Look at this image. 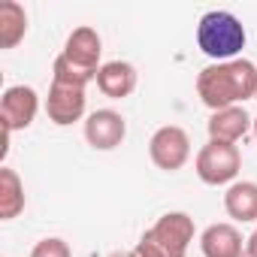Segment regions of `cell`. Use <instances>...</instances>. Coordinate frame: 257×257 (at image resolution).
I'll return each instance as SVG.
<instances>
[{
    "instance_id": "cell-1",
    "label": "cell",
    "mask_w": 257,
    "mask_h": 257,
    "mask_svg": "<svg viewBox=\"0 0 257 257\" xmlns=\"http://www.w3.org/2000/svg\"><path fill=\"white\" fill-rule=\"evenodd\" d=\"M197 94H200L203 106H209L212 112L239 106L257 94V67L245 58L209 64L197 76Z\"/></svg>"
},
{
    "instance_id": "cell-2",
    "label": "cell",
    "mask_w": 257,
    "mask_h": 257,
    "mask_svg": "<svg viewBox=\"0 0 257 257\" xmlns=\"http://www.w3.org/2000/svg\"><path fill=\"white\" fill-rule=\"evenodd\" d=\"M245 25L227 10H212L197 25V46L215 64L236 61L239 52L245 49Z\"/></svg>"
},
{
    "instance_id": "cell-3",
    "label": "cell",
    "mask_w": 257,
    "mask_h": 257,
    "mask_svg": "<svg viewBox=\"0 0 257 257\" xmlns=\"http://www.w3.org/2000/svg\"><path fill=\"white\" fill-rule=\"evenodd\" d=\"M197 176L203 185H233L239 170H242V155L233 143H218V140H209L200 152H197V164H194Z\"/></svg>"
},
{
    "instance_id": "cell-4",
    "label": "cell",
    "mask_w": 257,
    "mask_h": 257,
    "mask_svg": "<svg viewBox=\"0 0 257 257\" xmlns=\"http://www.w3.org/2000/svg\"><path fill=\"white\" fill-rule=\"evenodd\" d=\"M164 257H185L194 242V218L188 212H167L143 233Z\"/></svg>"
},
{
    "instance_id": "cell-5",
    "label": "cell",
    "mask_w": 257,
    "mask_h": 257,
    "mask_svg": "<svg viewBox=\"0 0 257 257\" xmlns=\"http://www.w3.org/2000/svg\"><path fill=\"white\" fill-rule=\"evenodd\" d=\"M149 158H152V164L158 170L176 173L191 158V137L182 131L179 124H164V127H158L155 137L149 140Z\"/></svg>"
},
{
    "instance_id": "cell-6",
    "label": "cell",
    "mask_w": 257,
    "mask_h": 257,
    "mask_svg": "<svg viewBox=\"0 0 257 257\" xmlns=\"http://www.w3.org/2000/svg\"><path fill=\"white\" fill-rule=\"evenodd\" d=\"M37 112H40V94L31 85H10L0 97V124L10 134L31 127Z\"/></svg>"
},
{
    "instance_id": "cell-7",
    "label": "cell",
    "mask_w": 257,
    "mask_h": 257,
    "mask_svg": "<svg viewBox=\"0 0 257 257\" xmlns=\"http://www.w3.org/2000/svg\"><path fill=\"white\" fill-rule=\"evenodd\" d=\"M127 137V121L115 109H97L85 118V140L97 152H112Z\"/></svg>"
},
{
    "instance_id": "cell-8",
    "label": "cell",
    "mask_w": 257,
    "mask_h": 257,
    "mask_svg": "<svg viewBox=\"0 0 257 257\" xmlns=\"http://www.w3.org/2000/svg\"><path fill=\"white\" fill-rule=\"evenodd\" d=\"M85 106H88L85 88H67V85H55V82H52L49 97H46V115H49L52 124L70 127V124L82 121Z\"/></svg>"
},
{
    "instance_id": "cell-9",
    "label": "cell",
    "mask_w": 257,
    "mask_h": 257,
    "mask_svg": "<svg viewBox=\"0 0 257 257\" xmlns=\"http://www.w3.org/2000/svg\"><path fill=\"white\" fill-rule=\"evenodd\" d=\"M73 67H79V70H88V73H97L103 64H100V55H103V40H100V34L94 31V28H88V25H82V28H76L70 37H67V43H64V52H61Z\"/></svg>"
},
{
    "instance_id": "cell-10",
    "label": "cell",
    "mask_w": 257,
    "mask_h": 257,
    "mask_svg": "<svg viewBox=\"0 0 257 257\" xmlns=\"http://www.w3.org/2000/svg\"><path fill=\"white\" fill-rule=\"evenodd\" d=\"M200 251H203V257H242L245 239H242L239 227L230 221L209 224L200 236Z\"/></svg>"
},
{
    "instance_id": "cell-11",
    "label": "cell",
    "mask_w": 257,
    "mask_h": 257,
    "mask_svg": "<svg viewBox=\"0 0 257 257\" xmlns=\"http://www.w3.org/2000/svg\"><path fill=\"white\" fill-rule=\"evenodd\" d=\"M254 118L245 112V106H230V109H221V112H212L209 115V140H218V143H239L248 131H251Z\"/></svg>"
},
{
    "instance_id": "cell-12",
    "label": "cell",
    "mask_w": 257,
    "mask_h": 257,
    "mask_svg": "<svg viewBox=\"0 0 257 257\" xmlns=\"http://www.w3.org/2000/svg\"><path fill=\"white\" fill-rule=\"evenodd\" d=\"M137 67L127 61H106L97 70V88L109 97V100H124L137 91Z\"/></svg>"
},
{
    "instance_id": "cell-13",
    "label": "cell",
    "mask_w": 257,
    "mask_h": 257,
    "mask_svg": "<svg viewBox=\"0 0 257 257\" xmlns=\"http://www.w3.org/2000/svg\"><path fill=\"white\" fill-rule=\"evenodd\" d=\"M224 212L239 224L257 221V182H233L224 191Z\"/></svg>"
},
{
    "instance_id": "cell-14",
    "label": "cell",
    "mask_w": 257,
    "mask_h": 257,
    "mask_svg": "<svg viewBox=\"0 0 257 257\" xmlns=\"http://www.w3.org/2000/svg\"><path fill=\"white\" fill-rule=\"evenodd\" d=\"M25 182L13 167H0V221H13L25 212Z\"/></svg>"
},
{
    "instance_id": "cell-15",
    "label": "cell",
    "mask_w": 257,
    "mask_h": 257,
    "mask_svg": "<svg viewBox=\"0 0 257 257\" xmlns=\"http://www.w3.org/2000/svg\"><path fill=\"white\" fill-rule=\"evenodd\" d=\"M28 34V13L16 0L0 4V49H16Z\"/></svg>"
},
{
    "instance_id": "cell-16",
    "label": "cell",
    "mask_w": 257,
    "mask_h": 257,
    "mask_svg": "<svg viewBox=\"0 0 257 257\" xmlns=\"http://www.w3.org/2000/svg\"><path fill=\"white\" fill-rule=\"evenodd\" d=\"M52 82H55V85H67V88H88L91 82H97V73L79 70V67H73L64 55H58L55 64H52Z\"/></svg>"
},
{
    "instance_id": "cell-17",
    "label": "cell",
    "mask_w": 257,
    "mask_h": 257,
    "mask_svg": "<svg viewBox=\"0 0 257 257\" xmlns=\"http://www.w3.org/2000/svg\"><path fill=\"white\" fill-rule=\"evenodd\" d=\"M31 257H73V251L61 236H46V239H40L34 245Z\"/></svg>"
},
{
    "instance_id": "cell-18",
    "label": "cell",
    "mask_w": 257,
    "mask_h": 257,
    "mask_svg": "<svg viewBox=\"0 0 257 257\" xmlns=\"http://www.w3.org/2000/svg\"><path fill=\"white\" fill-rule=\"evenodd\" d=\"M245 254H248V257H257V227H254V233L245 239Z\"/></svg>"
},
{
    "instance_id": "cell-19",
    "label": "cell",
    "mask_w": 257,
    "mask_h": 257,
    "mask_svg": "<svg viewBox=\"0 0 257 257\" xmlns=\"http://www.w3.org/2000/svg\"><path fill=\"white\" fill-rule=\"evenodd\" d=\"M109 257H131V251H112Z\"/></svg>"
},
{
    "instance_id": "cell-20",
    "label": "cell",
    "mask_w": 257,
    "mask_h": 257,
    "mask_svg": "<svg viewBox=\"0 0 257 257\" xmlns=\"http://www.w3.org/2000/svg\"><path fill=\"white\" fill-rule=\"evenodd\" d=\"M251 131H254V140H257V118H254V124H251Z\"/></svg>"
},
{
    "instance_id": "cell-21",
    "label": "cell",
    "mask_w": 257,
    "mask_h": 257,
    "mask_svg": "<svg viewBox=\"0 0 257 257\" xmlns=\"http://www.w3.org/2000/svg\"><path fill=\"white\" fill-rule=\"evenodd\" d=\"M254 100H257V94H254Z\"/></svg>"
}]
</instances>
